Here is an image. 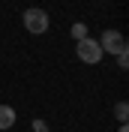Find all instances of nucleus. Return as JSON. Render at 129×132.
Listing matches in <instances>:
<instances>
[{
    "mask_svg": "<svg viewBox=\"0 0 129 132\" xmlns=\"http://www.w3.org/2000/svg\"><path fill=\"white\" fill-rule=\"evenodd\" d=\"M24 27H27V33H33V36H42V33H48L51 18H48V12H45V9L30 6V9L24 12Z\"/></svg>",
    "mask_w": 129,
    "mask_h": 132,
    "instance_id": "obj_1",
    "label": "nucleus"
},
{
    "mask_svg": "<svg viewBox=\"0 0 129 132\" xmlns=\"http://www.w3.org/2000/svg\"><path fill=\"white\" fill-rule=\"evenodd\" d=\"M96 42H99V48H102V54H111V57L126 54V51H129V45H126V39H123L120 30H105Z\"/></svg>",
    "mask_w": 129,
    "mask_h": 132,
    "instance_id": "obj_2",
    "label": "nucleus"
},
{
    "mask_svg": "<svg viewBox=\"0 0 129 132\" xmlns=\"http://www.w3.org/2000/svg\"><path fill=\"white\" fill-rule=\"evenodd\" d=\"M75 57H78L81 63H87V66H96L99 60L105 57V54H102V48H99V42L87 36V39L75 42Z\"/></svg>",
    "mask_w": 129,
    "mask_h": 132,
    "instance_id": "obj_3",
    "label": "nucleus"
},
{
    "mask_svg": "<svg viewBox=\"0 0 129 132\" xmlns=\"http://www.w3.org/2000/svg\"><path fill=\"white\" fill-rule=\"evenodd\" d=\"M15 120H18L15 108H12V105H0V129H12Z\"/></svg>",
    "mask_w": 129,
    "mask_h": 132,
    "instance_id": "obj_4",
    "label": "nucleus"
},
{
    "mask_svg": "<svg viewBox=\"0 0 129 132\" xmlns=\"http://www.w3.org/2000/svg\"><path fill=\"white\" fill-rule=\"evenodd\" d=\"M69 33H72V39H75V42L87 39V24H84V21H75V24L69 27Z\"/></svg>",
    "mask_w": 129,
    "mask_h": 132,
    "instance_id": "obj_5",
    "label": "nucleus"
},
{
    "mask_svg": "<svg viewBox=\"0 0 129 132\" xmlns=\"http://www.w3.org/2000/svg\"><path fill=\"white\" fill-rule=\"evenodd\" d=\"M114 117H117L120 123H126V117H129V102H117V105H114Z\"/></svg>",
    "mask_w": 129,
    "mask_h": 132,
    "instance_id": "obj_6",
    "label": "nucleus"
},
{
    "mask_svg": "<svg viewBox=\"0 0 129 132\" xmlns=\"http://www.w3.org/2000/svg\"><path fill=\"white\" fill-rule=\"evenodd\" d=\"M33 132H48V123L45 120H33Z\"/></svg>",
    "mask_w": 129,
    "mask_h": 132,
    "instance_id": "obj_7",
    "label": "nucleus"
},
{
    "mask_svg": "<svg viewBox=\"0 0 129 132\" xmlns=\"http://www.w3.org/2000/svg\"><path fill=\"white\" fill-rule=\"evenodd\" d=\"M117 63H120V69H126V66H129V51H126V54H117Z\"/></svg>",
    "mask_w": 129,
    "mask_h": 132,
    "instance_id": "obj_8",
    "label": "nucleus"
},
{
    "mask_svg": "<svg viewBox=\"0 0 129 132\" xmlns=\"http://www.w3.org/2000/svg\"><path fill=\"white\" fill-rule=\"evenodd\" d=\"M117 132H129V126H126V123H120V129H117Z\"/></svg>",
    "mask_w": 129,
    "mask_h": 132,
    "instance_id": "obj_9",
    "label": "nucleus"
}]
</instances>
